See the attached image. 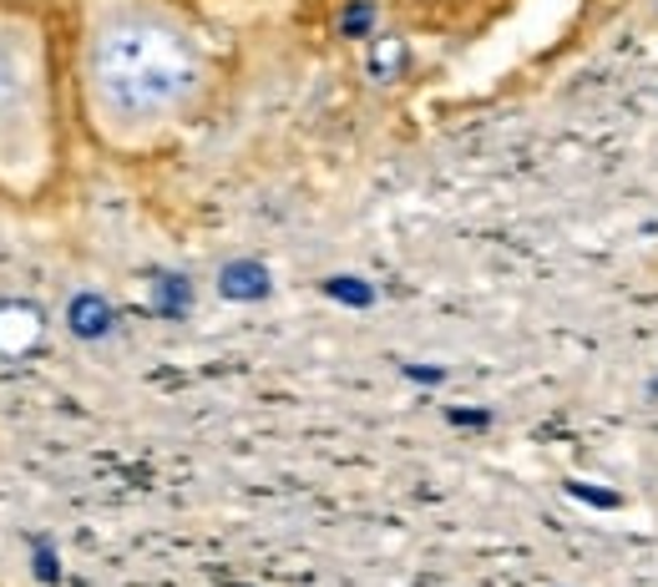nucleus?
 Here are the masks:
<instances>
[{
  "mask_svg": "<svg viewBox=\"0 0 658 587\" xmlns=\"http://www.w3.org/2000/svg\"><path fill=\"white\" fill-rule=\"evenodd\" d=\"M61 168L56 66L36 11L0 0V192L41 198Z\"/></svg>",
  "mask_w": 658,
  "mask_h": 587,
  "instance_id": "2",
  "label": "nucleus"
},
{
  "mask_svg": "<svg viewBox=\"0 0 658 587\" xmlns=\"http://www.w3.org/2000/svg\"><path fill=\"white\" fill-rule=\"evenodd\" d=\"M208 56L173 0H86L76 36L82 117L102 147L143 157L198 107Z\"/></svg>",
  "mask_w": 658,
  "mask_h": 587,
  "instance_id": "1",
  "label": "nucleus"
},
{
  "mask_svg": "<svg viewBox=\"0 0 658 587\" xmlns=\"http://www.w3.org/2000/svg\"><path fill=\"white\" fill-rule=\"evenodd\" d=\"M36 335H41V314L31 304H0V349L6 355H21Z\"/></svg>",
  "mask_w": 658,
  "mask_h": 587,
  "instance_id": "3",
  "label": "nucleus"
}]
</instances>
